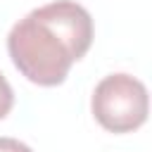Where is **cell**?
<instances>
[{
    "instance_id": "obj_1",
    "label": "cell",
    "mask_w": 152,
    "mask_h": 152,
    "mask_svg": "<svg viewBox=\"0 0 152 152\" xmlns=\"http://www.w3.org/2000/svg\"><path fill=\"white\" fill-rule=\"evenodd\" d=\"M93 17L74 0H55L31 10L7 33V52L17 71L36 86L64 83L74 62L93 45Z\"/></svg>"
},
{
    "instance_id": "obj_2",
    "label": "cell",
    "mask_w": 152,
    "mask_h": 152,
    "mask_svg": "<svg viewBox=\"0 0 152 152\" xmlns=\"http://www.w3.org/2000/svg\"><path fill=\"white\" fill-rule=\"evenodd\" d=\"M95 121L109 133H133L147 121L150 97L140 78L131 74L104 76L90 97Z\"/></svg>"
},
{
    "instance_id": "obj_3",
    "label": "cell",
    "mask_w": 152,
    "mask_h": 152,
    "mask_svg": "<svg viewBox=\"0 0 152 152\" xmlns=\"http://www.w3.org/2000/svg\"><path fill=\"white\" fill-rule=\"evenodd\" d=\"M14 107V93H12V86L10 81L0 74V119H5Z\"/></svg>"
},
{
    "instance_id": "obj_4",
    "label": "cell",
    "mask_w": 152,
    "mask_h": 152,
    "mask_svg": "<svg viewBox=\"0 0 152 152\" xmlns=\"http://www.w3.org/2000/svg\"><path fill=\"white\" fill-rule=\"evenodd\" d=\"M0 152H33V150L17 138H0Z\"/></svg>"
}]
</instances>
